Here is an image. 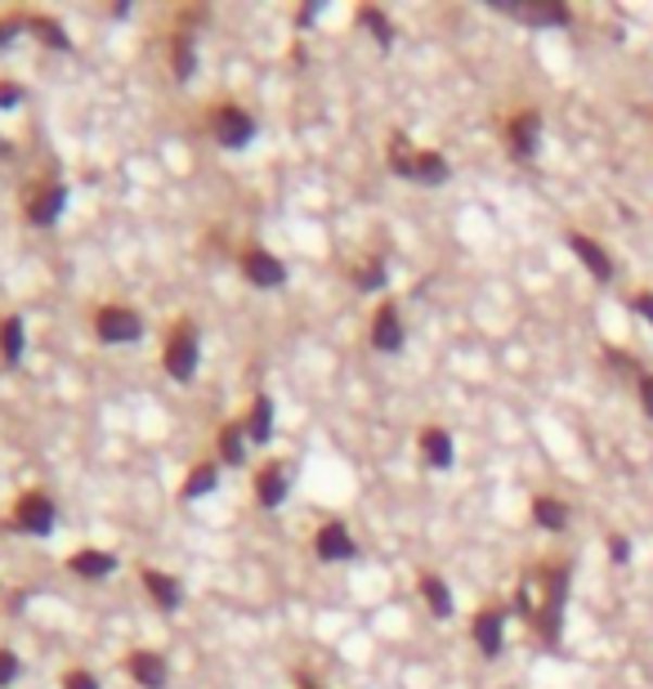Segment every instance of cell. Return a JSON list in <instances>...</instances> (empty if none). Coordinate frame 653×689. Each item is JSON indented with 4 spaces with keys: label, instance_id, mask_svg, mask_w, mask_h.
<instances>
[{
    "label": "cell",
    "instance_id": "obj_33",
    "mask_svg": "<svg viewBox=\"0 0 653 689\" xmlns=\"http://www.w3.org/2000/svg\"><path fill=\"white\" fill-rule=\"evenodd\" d=\"M18 31H23V23H18V18H10V23H0V46H10V41H14V36H18Z\"/></svg>",
    "mask_w": 653,
    "mask_h": 689
},
{
    "label": "cell",
    "instance_id": "obj_35",
    "mask_svg": "<svg viewBox=\"0 0 653 689\" xmlns=\"http://www.w3.org/2000/svg\"><path fill=\"white\" fill-rule=\"evenodd\" d=\"M640 394H644V412L653 417V377H644V381H640Z\"/></svg>",
    "mask_w": 653,
    "mask_h": 689
},
{
    "label": "cell",
    "instance_id": "obj_7",
    "mask_svg": "<svg viewBox=\"0 0 653 689\" xmlns=\"http://www.w3.org/2000/svg\"><path fill=\"white\" fill-rule=\"evenodd\" d=\"M215 139H220L225 149H246V143L256 139V117L242 113V107H220V113H215Z\"/></svg>",
    "mask_w": 653,
    "mask_h": 689
},
{
    "label": "cell",
    "instance_id": "obj_24",
    "mask_svg": "<svg viewBox=\"0 0 653 689\" xmlns=\"http://www.w3.org/2000/svg\"><path fill=\"white\" fill-rule=\"evenodd\" d=\"M23 318H5L0 322V354H5V362H18L23 358Z\"/></svg>",
    "mask_w": 653,
    "mask_h": 689
},
{
    "label": "cell",
    "instance_id": "obj_21",
    "mask_svg": "<svg viewBox=\"0 0 653 689\" xmlns=\"http://www.w3.org/2000/svg\"><path fill=\"white\" fill-rule=\"evenodd\" d=\"M533 520H537L541 528L560 533V528L568 524V506H564V501H555V497H537V501H533Z\"/></svg>",
    "mask_w": 653,
    "mask_h": 689
},
{
    "label": "cell",
    "instance_id": "obj_12",
    "mask_svg": "<svg viewBox=\"0 0 653 689\" xmlns=\"http://www.w3.org/2000/svg\"><path fill=\"white\" fill-rule=\"evenodd\" d=\"M286 488H292V475H286V465H265L260 470V480H256V497H260V506L265 511H278L282 506V497H286Z\"/></svg>",
    "mask_w": 653,
    "mask_h": 689
},
{
    "label": "cell",
    "instance_id": "obj_3",
    "mask_svg": "<svg viewBox=\"0 0 653 689\" xmlns=\"http://www.w3.org/2000/svg\"><path fill=\"white\" fill-rule=\"evenodd\" d=\"M166 372L175 381H193V372H197V328L193 322H179L166 336Z\"/></svg>",
    "mask_w": 653,
    "mask_h": 689
},
{
    "label": "cell",
    "instance_id": "obj_29",
    "mask_svg": "<svg viewBox=\"0 0 653 689\" xmlns=\"http://www.w3.org/2000/svg\"><path fill=\"white\" fill-rule=\"evenodd\" d=\"M14 676H18V659L10 654V649H0V689H5Z\"/></svg>",
    "mask_w": 653,
    "mask_h": 689
},
{
    "label": "cell",
    "instance_id": "obj_32",
    "mask_svg": "<svg viewBox=\"0 0 653 689\" xmlns=\"http://www.w3.org/2000/svg\"><path fill=\"white\" fill-rule=\"evenodd\" d=\"M358 282H362V292H376V286H381V282H385V269H381V265H376V269H368V273H362V278H358Z\"/></svg>",
    "mask_w": 653,
    "mask_h": 689
},
{
    "label": "cell",
    "instance_id": "obj_25",
    "mask_svg": "<svg viewBox=\"0 0 653 689\" xmlns=\"http://www.w3.org/2000/svg\"><path fill=\"white\" fill-rule=\"evenodd\" d=\"M170 54H175V77H179V81H189V77H193V67H197L193 41H189V36H175V41H170Z\"/></svg>",
    "mask_w": 653,
    "mask_h": 689
},
{
    "label": "cell",
    "instance_id": "obj_8",
    "mask_svg": "<svg viewBox=\"0 0 653 689\" xmlns=\"http://www.w3.org/2000/svg\"><path fill=\"white\" fill-rule=\"evenodd\" d=\"M313 551H318V560H326V564H341V560H354V556H358V547H354V537H349L345 524H326V528H318Z\"/></svg>",
    "mask_w": 653,
    "mask_h": 689
},
{
    "label": "cell",
    "instance_id": "obj_18",
    "mask_svg": "<svg viewBox=\"0 0 653 689\" xmlns=\"http://www.w3.org/2000/svg\"><path fill=\"white\" fill-rule=\"evenodd\" d=\"M143 587L153 591V600H157L166 613H175L179 604H184V591H179V583H175L170 573H157V569H149V573H143Z\"/></svg>",
    "mask_w": 653,
    "mask_h": 689
},
{
    "label": "cell",
    "instance_id": "obj_36",
    "mask_svg": "<svg viewBox=\"0 0 653 689\" xmlns=\"http://www.w3.org/2000/svg\"><path fill=\"white\" fill-rule=\"evenodd\" d=\"M636 309H640V314L653 322V296H649V292H644V296H636Z\"/></svg>",
    "mask_w": 653,
    "mask_h": 689
},
{
    "label": "cell",
    "instance_id": "obj_10",
    "mask_svg": "<svg viewBox=\"0 0 653 689\" xmlns=\"http://www.w3.org/2000/svg\"><path fill=\"white\" fill-rule=\"evenodd\" d=\"M505 139H511L515 157L533 162V157H537V139H541V117H537V113H520V117L511 122V130H505Z\"/></svg>",
    "mask_w": 653,
    "mask_h": 689
},
{
    "label": "cell",
    "instance_id": "obj_9",
    "mask_svg": "<svg viewBox=\"0 0 653 689\" xmlns=\"http://www.w3.org/2000/svg\"><path fill=\"white\" fill-rule=\"evenodd\" d=\"M242 273L256 282V286H282V282H286L282 260L269 256V251H246V256H242Z\"/></svg>",
    "mask_w": 653,
    "mask_h": 689
},
{
    "label": "cell",
    "instance_id": "obj_34",
    "mask_svg": "<svg viewBox=\"0 0 653 689\" xmlns=\"http://www.w3.org/2000/svg\"><path fill=\"white\" fill-rule=\"evenodd\" d=\"M14 103H23V90H14V86H0V107H14Z\"/></svg>",
    "mask_w": 653,
    "mask_h": 689
},
{
    "label": "cell",
    "instance_id": "obj_26",
    "mask_svg": "<svg viewBox=\"0 0 653 689\" xmlns=\"http://www.w3.org/2000/svg\"><path fill=\"white\" fill-rule=\"evenodd\" d=\"M242 434H246V425H225V434H220V452H225L229 465H238L246 457V439H242Z\"/></svg>",
    "mask_w": 653,
    "mask_h": 689
},
{
    "label": "cell",
    "instance_id": "obj_30",
    "mask_svg": "<svg viewBox=\"0 0 653 689\" xmlns=\"http://www.w3.org/2000/svg\"><path fill=\"white\" fill-rule=\"evenodd\" d=\"M609 556L618 560V564H627L631 560V541L627 537H609Z\"/></svg>",
    "mask_w": 653,
    "mask_h": 689
},
{
    "label": "cell",
    "instance_id": "obj_2",
    "mask_svg": "<svg viewBox=\"0 0 653 689\" xmlns=\"http://www.w3.org/2000/svg\"><path fill=\"white\" fill-rule=\"evenodd\" d=\"M497 14H511L520 23H533V27H568V5L560 0H488Z\"/></svg>",
    "mask_w": 653,
    "mask_h": 689
},
{
    "label": "cell",
    "instance_id": "obj_20",
    "mask_svg": "<svg viewBox=\"0 0 653 689\" xmlns=\"http://www.w3.org/2000/svg\"><path fill=\"white\" fill-rule=\"evenodd\" d=\"M246 434H251L256 444H269V439H273V398H269V394L256 398V408H251V421H246Z\"/></svg>",
    "mask_w": 653,
    "mask_h": 689
},
{
    "label": "cell",
    "instance_id": "obj_14",
    "mask_svg": "<svg viewBox=\"0 0 653 689\" xmlns=\"http://www.w3.org/2000/svg\"><path fill=\"white\" fill-rule=\"evenodd\" d=\"M126 667H130V676H135L143 689H162V685H166V676H170V672H166V659H162V654H153V649H139V654H135Z\"/></svg>",
    "mask_w": 653,
    "mask_h": 689
},
{
    "label": "cell",
    "instance_id": "obj_16",
    "mask_svg": "<svg viewBox=\"0 0 653 689\" xmlns=\"http://www.w3.org/2000/svg\"><path fill=\"white\" fill-rule=\"evenodd\" d=\"M67 564H72V573H77V577H86V583H99V577L117 573V556H107V551H77Z\"/></svg>",
    "mask_w": 653,
    "mask_h": 689
},
{
    "label": "cell",
    "instance_id": "obj_15",
    "mask_svg": "<svg viewBox=\"0 0 653 689\" xmlns=\"http://www.w3.org/2000/svg\"><path fill=\"white\" fill-rule=\"evenodd\" d=\"M501 631H505V613L501 609H484L479 618H475V645L484 649L488 659L501 654Z\"/></svg>",
    "mask_w": 653,
    "mask_h": 689
},
{
    "label": "cell",
    "instance_id": "obj_22",
    "mask_svg": "<svg viewBox=\"0 0 653 689\" xmlns=\"http://www.w3.org/2000/svg\"><path fill=\"white\" fill-rule=\"evenodd\" d=\"M421 591H425L430 609H434V613H439V618H452V591H448V583H444V577H434V573H425V577H421Z\"/></svg>",
    "mask_w": 653,
    "mask_h": 689
},
{
    "label": "cell",
    "instance_id": "obj_1",
    "mask_svg": "<svg viewBox=\"0 0 653 689\" xmlns=\"http://www.w3.org/2000/svg\"><path fill=\"white\" fill-rule=\"evenodd\" d=\"M389 170H394V175H404V179H412V184H425V189L444 184V179L452 175V166H448L439 153H408V143H404V139H394Z\"/></svg>",
    "mask_w": 653,
    "mask_h": 689
},
{
    "label": "cell",
    "instance_id": "obj_23",
    "mask_svg": "<svg viewBox=\"0 0 653 689\" xmlns=\"http://www.w3.org/2000/svg\"><path fill=\"white\" fill-rule=\"evenodd\" d=\"M215 484H220V465L202 461V465H193V475L184 484V497H206V493H215Z\"/></svg>",
    "mask_w": 653,
    "mask_h": 689
},
{
    "label": "cell",
    "instance_id": "obj_17",
    "mask_svg": "<svg viewBox=\"0 0 653 689\" xmlns=\"http://www.w3.org/2000/svg\"><path fill=\"white\" fill-rule=\"evenodd\" d=\"M573 251H577V260H582L600 282L613 278V260H609V251H604L600 242H591V238H582V233H573Z\"/></svg>",
    "mask_w": 653,
    "mask_h": 689
},
{
    "label": "cell",
    "instance_id": "obj_27",
    "mask_svg": "<svg viewBox=\"0 0 653 689\" xmlns=\"http://www.w3.org/2000/svg\"><path fill=\"white\" fill-rule=\"evenodd\" d=\"M358 23H362V27H372V31H376V41H381L385 50L394 46V23H389L381 10H362V14H358Z\"/></svg>",
    "mask_w": 653,
    "mask_h": 689
},
{
    "label": "cell",
    "instance_id": "obj_11",
    "mask_svg": "<svg viewBox=\"0 0 653 689\" xmlns=\"http://www.w3.org/2000/svg\"><path fill=\"white\" fill-rule=\"evenodd\" d=\"M63 206H67V189H63V184H50V189H41V193L27 202V220L46 229V225H54L59 215H63Z\"/></svg>",
    "mask_w": 653,
    "mask_h": 689
},
{
    "label": "cell",
    "instance_id": "obj_19",
    "mask_svg": "<svg viewBox=\"0 0 653 689\" xmlns=\"http://www.w3.org/2000/svg\"><path fill=\"white\" fill-rule=\"evenodd\" d=\"M421 448H425V461H430L434 470H448V465L457 461L452 434H448V430H425V434H421Z\"/></svg>",
    "mask_w": 653,
    "mask_h": 689
},
{
    "label": "cell",
    "instance_id": "obj_5",
    "mask_svg": "<svg viewBox=\"0 0 653 689\" xmlns=\"http://www.w3.org/2000/svg\"><path fill=\"white\" fill-rule=\"evenodd\" d=\"M541 583H547V596H541V604H537V627L547 631L551 640L560 636V618H564V591H568V573L564 569H551V573H541Z\"/></svg>",
    "mask_w": 653,
    "mask_h": 689
},
{
    "label": "cell",
    "instance_id": "obj_28",
    "mask_svg": "<svg viewBox=\"0 0 653 689\" xmlns=\"http://www.w3.org/2000/svg\"><path fill=\"white\" fill-rule=\"evenodd\" d=\"M27 27H31V31H41L50 50H67V46H72V41H67V31H63V27L54 23V18H31Z\"/></svg>",
    "mask_w": 653,
    "mask_h": 689
},
{
    "label": "cell",
    "instance_id": "obj_13",
    "mask_svg": "<svg viewBox=\"0 0 653 689\" xmlns=\"http://www.w3.org/2000/svg\"><path fill=\"white\" fill-rule=\"evenodd\" d=\"M372 345H376L381 354H398V349H404V322H398V309H394V305H385V309L376 314V322H372Z\"/></svg>",
    "mask_w": 653,
    "mask_h": 689
},
{
    "label": "cell",
    "instance_id": "obj_4",
    "mask_svg": "<svg viewBox=\"0 0 653 689\" xmlns=\"http://www.w3.org/2000/svg\"><path fill=\"white\" fill-rule=\"evenodd\" d=\"M94 332L99 341L107 345H126V341H139L143 336V318L135 309H121V305H107L94 314Z\"/></svg>",
    "mask_w": 653,
    "mask_h": 689
},
{
    "label": "cell",
    "instance_id": "obj_6",
    "mask_svg": "<svg viewBox=\"0 0 653 689\" xmlns=\"http://www.w3.org/2000/svg\"><path fill=\"white\" fill-rule=\"evenodd\" d=\"M14 524L23 533H36V537H46L54 528V501L46 493H23L18 506H14Z\"/></svg>",
    "mask_w": 653,
    "mask_h": 689
},
{
    "label": "cell",
    "instance_id": "obj_31",
    "mask_svg": "<svg viewBox=\"0 0 653 689\" xmlns=\"http://www.w3.org/2000/svg\"><path fill=\"white\" fill-rule=\"evenodd\" d=\"M63 689H99V680H94L90 672H72V676L63 680Z\"/></svg>",
    "mask_w": 653,
    "mask_h": 689
}]
</instances>
